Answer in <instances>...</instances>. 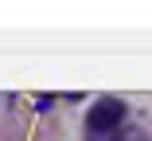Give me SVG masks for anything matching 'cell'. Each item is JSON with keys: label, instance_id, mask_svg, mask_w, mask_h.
Wrapping results in <instances>:
<instances>
[{"label": "cell", "instance_id": "obj_1", "mask_svg": "<svg viewBox=\"0 0 152 141\" xmlns=\"http://www.w3.org/2000/svg\"><path fill=\"white\" fill-rule=\"evenodd\" d=\"M121 118H125V106L117 98H102V102H94V110H90V133H113L121 125Z\"/></svg>", "mask_w": 152, "mask_h": 141}, {"label": "cell", "instance_id": "obj_2", "mask_svg": "<svg viewBox=\"0 0 152 141\" xmlns=\"http://www.w3.org/2000/svg\"><path fill=\"white\" fill-rule=\"evenodd\" d=\"M90 141H117L113 133H90Z\"/></svg>", "mask_w": 152, "mask_h": 141}]
</instances>
